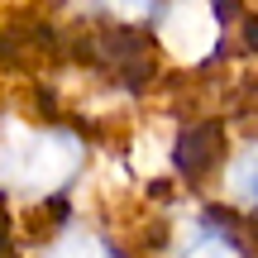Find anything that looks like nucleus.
Masks as SVG:
<instances>
[{
  "instance_id": "20e7f679",
  "label": "nucleus",
  "mask_w": 258,
  "mask_h": 258,
  "mask_svg": "<svg viewBox=\"0 0 258 258\" xmlns=\"http://www.w3.org/2000/svg\"><path fill=\"white\" fill-rule=\"evenodd\" d=\"M167 0H57L77 34H153Z\"/></svg>"
},
{
  "instance_id": "f03ea898",
  "label": "nucleus",
  "mask_w": 258,
  "mask_h": 258,
  "mask_svg": "<svg viewBox=\"0 0 258 258\" xmlns=\"http://www.w3.org/2000/svg\"><path fill=\"white\" fill-rule=\"evenodd\" d=\"M134 249L139 258H253V220L206 191H182L153 215Z\"/></svg>"
},
{
  "instance_id": "7ed1b4c3",
  "label": "nucleus",
  "mask_w": 258,
  "mask_h": 258,
  "mask_svg": "<svg viewBox=\"0 0 258 258\" xmlns=\"http://www.w3.org/2000/svg\"><path fill=\"white\" fill-rule=\"evenodd\" d=\"M19 258H139V249H134V239H124L105 220L67 211L57 220L38 225L34 239L19 249Z\"/></svg>"
},
{
  "instance_id": "39448f33",
  "label": "nucleus",
  "mask_w": 258,
  "mask_h": 258,
  "mask_svg": "<svg viewBox=\"0 0 258 258\" xmlns=\"http://www.w3.org/2000/svg\"><path fill=\"white\" fill-rule=\"evenodd\" d=\"M0 258H19L15 244H10V225H5V220H0Z\"/></svg>"
},
{
  "instance_id": "f257e3e1",
  "label": "nucleus",
  "mask_w": 258,
  "mask_h": 258,
  "mask_svg": "<svg viewBox=\"0 0 258 258\" xmlns=\"http://www.w3.org/2000/svg\"><path fill=\"white\" fill-rule=\"evenodd\" d=\"M96 163L91 129L53 105H0V220L48 225L72 211Z\"/></svg>"
}]
</instances>
